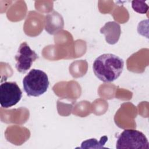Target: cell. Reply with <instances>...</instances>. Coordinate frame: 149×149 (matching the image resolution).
<instances>
[{
    "instance_id": "cell-1",
    "label": "cell",
    "mask_w": 149,
    "mask_h": 149,
    "mask_svg": "<svg viewBox=\"0 0 149 149\" xmlns=\"http://www.w3.org/2000/svg\"><path fill=\"white\" fill-rule=\"evenodd\" d=\"M124 61L118 56L112 54H104L98 56L93 64V70L95 76L104 83L116 80L122 73Z\"/></svg>"
},
{
    "instance_id": "cell-2",
    "label": "cell",
    "mask_w": 149,
    "mask_h": 149,
    "mask_svg": "<svg viewBox=\"0 0 149 149\" xmlns=\"http://www.w3.org/2000/svg\"><path fill=\"white\" fill-rule=\"evenodd\" d=\"M22 83L28 96L39 97L47 91L49 82L47 73L41 70L33 69L24 76Z\"/></svg>"
},
{
    "instance_id": "cell-3",
    "label": "cell",
    "mask_w": 149,
    "mask_h": 149,
    "mask_svg": "<svg viewBox=\"0 0 149 149\" xmlns=\"http://www.w3.org/2000/svg\"><path fill=\"white\" fill-rule=\"evenodd\" d=\"M116 148L148 149L149 143L142 132L134 129H125L118 136Z\"/></svg>"
},
{
    "instance_id": "cell-4",
    "label": "cell",
    "mask_w": 149,
    "mask_h": 149,
    "mask_svg": "<svg viewBox=\"0 0 149 149\" xmlns=\"http://www.w3.org/2000/svg\"><path fill=\"white\" fill-rule=\"evenodd\" d=\"M22 97V91L16 82L5 81L0 85V104L8 108L17 104Z\"/></svg>"
},
{
    "instance_id": "cell-5",
    "label": "cell",
    "mask_w": 149,
    "mask_h": 149,
    "mask_svg": "<svg viewBox=\"0 0 149 149\" xmlns=\"http://www.w3.org/2000/svg\"><path fill=\"white\" fill-rule=\"evenodd\" d=\"M38 58V54L30 48L26 42H23L19 45L15 56V67L19 72L25 73Z\"/></svg>"
},
{
    "instance_id": "cell-6",
    "label": "cell",
    "mask_w": 149,
    "mask_h": 149,
    "mask_svg": "<svg viewBox=\"0 0 149 149\" xmlns=\"http://www.w3.org/2000/svg\"><path fill=\"white\" fill-rule=\"evenodd\" d=\"M100 33L105 35V40L108 43L114 44L119 38L121 33L120 27L115 22H108L100 29Z\"/></svg>"
},
{
    "instance_id": "cell-7",
    "label": "cell",
    "mask_w": 149,
    "mask_h": 149,
    "mask_svg": "<svg viewBox=\"0 0 149 149\" xmlns=\"http://www.w3.org/2000/svg\"><path fill=\"white\" fill-rule=\"evenodd\" d=\"M108 137L106 136L101 137L100 141L95 139H87L86 141L82 142L81 144V148H104V145L107 141Z\"/></svg>"
},
{
    "instance_id": "cell-8",
    "label": "cell",
    "mask_w": 149,
    "mask_h": 149,
    "mask_svg": "<svg viewBox=\"0 0 149 149\" xmlns=\"http://www.w3.org/2000/svg\"><path fill=\"white\" fill-rule=\"evenodd\" d=\"M132 8L134 11L140 13H145L148 9V5L144 3V1H133Z\"/></svg>"
}]
</instances>
